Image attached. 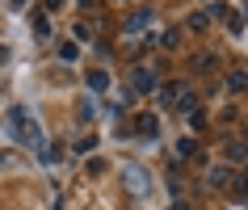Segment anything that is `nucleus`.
I'll list each match as a JSON object with an SVG mask.
<instances>
[{
	"label": "nucleus",
	"mask_w": 248,
	"mask_h": 210,
	"mask_svg": "<svg viewBox=\"0 0 248 210\" xmlns=\"http://www.w3.org/2000/svg\"><path fill=\"white\" fill-rule=\"evenodd\" d=\"M9 126H13V135H17V143H21V147H30V151H42V147H46L42 126L34 122V114H30V109H21V105H17L13 114H9Z\"/></svg>",
	"instance_id": "1"
},
{
	"label": "nucleus",
	"mask_w": 248,
	"mask_h": 210,
	"mask_svg": "<svg viewBox=\"0 0 248 210\" xmlns=\"http://www.w3.org/2000/svg\"><path fill=\"white\" fill-rule=\"evenodd\" d=\"M122 181H126V189H131L135 197H147V168L143 164H122Z\"/></svg>",
	"instance_id": "2"
},
{
	"label": "nucleus",
	"mask_w": 248,
	"mask_h": 210,
	"mask_svg": "<svg viewBox=\"0 0 248 210\" xmlns=\"http://www.w3.org/2000/svg\"><path fill=\"white\" fill-rule=\"evenodd\" d=\"M152 84H156V80H152V72H135V89H139V92H147Z\"/></svg>",
	"instance_id": "3"
},
{
	"label": "nucleus",
	"mask_w": 248,
	"mask_h": 210,
	"mask_svg": "<svg viewBox=\"0 0 248 210\" xmlns=\"http://www.w3.org/2000/svg\"><path fill=\"white\" fill-rule=\"evenodd\" d=\"M89 84H93V89H97V92H101L105 84H109V76H105V72H93V76H89Z\"/></svg>",
	"instance_id": "4"
},
{
	"label": "nucleus",
	"mask_w": 248,
	"mask_h": 210,
	"mask_svg": "<svg viewBox=\"0 0 248 210\" xmlns=\"http://www.w3.org/2000/svg\"><path fill=\"white\" fill-rule=\"evenodd\" d=\"M143 26H147V9H139V13L131 17V26H126V30H143Z\"/></svg>",
	"instance_id": "5"
},
{
	"label": "nucleus",
	"mask_w": 248,
	"mask_h": 210,
	"mask_svg": "<svg viewBox=\"0 0 248 210\" xmlns=\"http://www.w3.org/2000/svg\"><path fill=\"white\" fill-rule=\"evenodd\" d=\"M139 135H156V118H139Z\"/></svg>",
	"instance_id": "6"
},
{
	"label": "nucleus",
	"mask_w": 248,
	"mask_h": 210,
	"mask_svg": "<svg viewBox=\"0 0 248 210\" xmlns=\"http://www.w3.org/2000/svg\"><path fill=\"white\" fill-rule=\"evenodd\" d=\"M210 185H227V168H210Z\"/></svg>",
	"instance_id": "7"
},
{
	"label": "nucleus",
	"mask_w": 248,
	"mask_h": 210,
	"mask_svg": "<svg viewBox=\"0 0 248 210\" xmlns=\"http://www.w3.org/2000/svg\"><path fill=\"white\" fill-rule=\"evenodd\" d=\"M59 55H63L67 63H72V59H76V42H63V46H59Z\"/></svg>",
	"instance_id": "8"
}]
</instances>
